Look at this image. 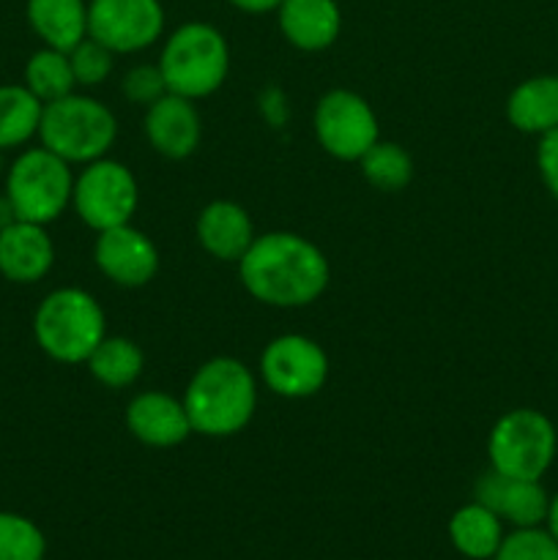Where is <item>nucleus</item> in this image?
Wrapping results in <instances>:
<instances>
[{
    "label": "nucleus",
    "mask_w": 558,
    "mask_h": 560,
    "mask_svg": "<svg viewBox=\"0 0 558 560\" xmlns=\"http://www.w3.org/2000/svg\"><path fill=\"white\" fill-rule=\"evenodd\" d=\"M156 63L170 93L197 102L217 93L228 80L230 44L208 22H184L167 36Z\"/></svg>",
    "instance_id": "4"
},
{
    "label": "nucleus",
    "mask_w": 558,
    "mask_h": 560,
    "mask_svg": "<svg viewBox=\"0 0 558 560\" xmlns=\"http://www.w3.org/2000/svg\"><path fill=\"white\" fill-rule=\"evenodd\" d=\"M312 131L317 145L339 162H359L381 140V124L372 104L345 88H334L317 98Z\"/></svg>",
    "instance_id": "9"
},
{
    "label": "nucleus",
    "mask_w": 558,
    "mask_h": 560,
    "mask_svg": "<svg viewBox=\"0 0 558 560\" xmlns=\"http://www.w3.org/2000/svg\"><path fill=\"white\" fill-rule=\"evenodd\" d=\"M228 3L244 14H268V11H277L282 0H228Z\"/></svg>",
    "instance_id": "31"
},
{
    "label": "nucleus",
    "mask_w": 558,
    "mask_h": 560,
    "mask_svg": "<svg viewBox=\"0 0 558 560\" xmlns=\"http://www.w3.org/2000/svg\"><path fill=\"white\" fill-rule=\"evenodd\" d=\"M191 432L202 438H233L257 410V377L244 361L217 355L197 366L184 392Z\"/></svg>",
    "instance_id": "2"
},
{
    "label": "nucleus",
    "mask_w": 558,
    "mask_h": 560,
    "mask_svg": "<svg viewBox=\"0 0 558 560\" xmlns=\"http://www.w3.org/2000/svg\"><path fill=\"white\" fill-rule=\"evenodd\" d=\"M558 435L553 421L542 410H507L487 435L490 468L512 479H536L550 470L556 459Z\"/></svg>",
    "instance_id": "7"
},
{
    "label": "nucleus",
    "mask_w": 558,
    "mask_h": 560,
    "mask_svg": "<svg viewBox=\"0 0 558 560\" xmlns=\"http://www.w3.org/2000/svg\"><path fill=\"white\" fill-rule=\"evenodd\" d=\"M25 88L42 104L74 93L77 80L74 71H71L69 52H60V49L53 47L36 49L25 63Z\"/></svg>",
    "instance_id": "24"
},
{
    "label": "nucleus",
    "mask_w": 558,
    "mask_h": 560,
    "mask_svg": "<svg viewBox=\"0 0 558 560\" xmlns=\"http://www.w3.org/2000/svg\"><path fill=\"white\" fill-rule=\"evenodd\" d=\"M142 131L159 156L181 162V159H189L200 145L202 120L191 98L164 93L159 102L146 107Z\"/></svg>",
    "instance_id": "14"
},
{
    "label": "nucleus",
    "mask_w": 558,
    "mask_h": 560,
    "mask_svg": "<svg viewBox=\"0 0 558 560\" xmlns=\"http://www.w3.org/2000/svg\"><path fill=\"white\" fill-rule=\"evenodd\" d=\"M118 137L113 109L85 93H69L44 104L38 142L69 164H88L107 156Z\"/></svg>",
    "instance_id": "5"
},
{
    "label": "nucleus",
    "mask_w": 558,
    "mask_h": 560,
    "mask_svg": "<svg viewBox=\"0 0 558 560\" xmlns=\"http://www.w3.org/2000/svg\"><path fill=\"white\" fill-rule=\"evenodd\" d=\"M25 14L44 47L71 52L88 36L85 0H27Z\"/></svg>",
    "instance_id": "19"
},
{
    "label": "nucleus",
    "mask_w": 558,
    "mask_h": 560,
    "mask_svg": "<svg viewBox=\"0 0 558 560\" xmlns=\"http://www.w3.org/2000/svg\"><path fill=\"white\" fill-rule=\"evenodd\" d=\"M14 222H16L14 206H11V200L5 191H0V230H5L9 224H14Z\"/></svg>",
    "instance_id": "32"
},
{
    "label": "nucleus",
    "mask_w": 558,
    "mask_h": 560,
    "mask_svg": "<svg viewBox=\"0 0 558 560\" xmlns=\"http://www.w3.org/2000/svg\"><path fill=\"white\" fill-rule=\"evenodd\" d=\"M120 93H124L131 104L151 107L153 102H159V98L170 91H167V82H164V74H162V69H159V63H153V66L140 63V66H131V69L126 71L124 80H120Z\"/></svg>",
    "instance_id": "29"
},
{
    "label": "nucleus",
    "mask_w": 558,
    "mask_h": 560,
    "mask_svg": "<svg viewBox=\"0 0 558 560\" xmlns=\"http://www.w3.org/2000/svg\"><path fill=\"white\" fill-rule=\"evenodd\" d=\"M507 118L523 135H547L558 126V77L539 74L523 80L507 98Z\"/></svg>",
    "instance_id": "20"
},
{
    "label": "nucleus",
    "mask_w": 558,
    "mask_h": 560,
    "mask_svg": "<svg viewBox=\"0 0 558 560\" xmlns=\"http://www.w3.org/2000/svg\"><path fill=\"white\" fill-rule=\"evenodd\" d=\"M503 536H507L503 520L487 506H481L479 501L460 506L449 520V541H452L460 556L468 560L496 558Z\"/></svg>",
    "instance_id": "21"
},
{
    "label": "nucleus",
    "mask_w": 558,
    "mask_h": 560,
    "mask_svg": "<svg viewBox=\"0 0 558 560\" xmlns=\"http://www.w3.org/2000/svg\"><path fill=\"white\" fill-rule=\"evenodd\" d=\"M474 501L496 512L503 525L512 528H536L545 525L550 495L536 479H512L487 468L474 485Z\"/></svg>",
    "instance_id": "13"
},
{
    "label": "nucleus",
    "mask_w": 558,
    "mask_h": 560,
    "mask_svg": "<svg viewBox=\"0 0 558 560\" xmlns=\"http://www.w3.org/2000/svg\"><path fill=\"white\" fill-rule=\"evenodd\" d=\"M33 337L42 353L58 364H85L93 348L107 337V317L88 290L58 288L36 306Z\"/></svg>",
    "instance_id": "3"
},
{
    "label": "nucleus",
    "mask_w": 558,
    "mask_h": 560,
    "mask_svg": "<svg viewBox=\"0 0 558 560\" xmlns=\"http://www.w3.org/2000/svg\"><path fill=\"white\" fill-rule=\"evenodd\" d=\"M361 175L377 191H403L414 180V159L399 142L377 140L364 156L359 159Z\"/></svg>",
    "instance_id": "25"
},
{
    "label": "nucleus",
    "mask_w": 558,
    "mask_h": 560,
    "mask_svg": "<svg viewBox=\"0 0 558 560\" xmlns=\"http://www.w3.org/2000/svg\"><path fill=\"white\" fill-rule=\"evenodd\" d=\"M5 195L16 219L33 224H53L71 206L74 173L66 159L55 156L44 145L25 148L5 173Z\"/></svg>",
    "instance_id": "6"
},
{
    "label": "nucleus",
    "mask_w": 558,
    "mask_h": 560,
    "mask_svg": "<svg viewBox=\"0 0 558 560\" xmlns=\"http://www.w3.org/2000/svg\"><path fill=\"white\" fill-rule=\"evenodd\" d=\"M55 244L44 224L16 219L0 230V277L14 284H36L53 271Z\"/></svg>",
    "instance_id": "16"
},
{
    "label": "nucleus",
    "mask_w": 558,
    "mask_h": 560,
    "mask_svg": "<svg viewBox=\"0 0 558 560\" xmlns=\"http://www.w3.org/2000/svg\"><path fill=\"white\" fill-rule=\"evenodd\" d=\"M93 262L113 284L126 290L146 288L159 271V249L135 224L102 230L93 244Z\"/></svg>",
    "instance_id": "12"
},
{
    "label": "nucleus",
    "mask_w": 558,
    "mask_h": 560,
    "mask_svg": "<svg viewBox=\"0 0 558 560\" xmlns=\"http://www.w3.org/2000/svg\"><path fill=\"white\" fill-rule=\"evenodd\" d=\"M536 167H539L542 184L558 200V126L547 135L539 137V148H536Z\"/></svg>",
    "instance_id": "30"
},
{
    "label": "nucleus",
    "mask_w": 558,
    "mask_h": 560,
    "mask_svg": "<svg viewBox=\"0 0 558 560\" xmlns=\"http://www.w3.org/2000/svg\"><path fill=\"white\" fill-rule=\"evenodd\" d=\"M137 206H140V186L135 173L118 159L102 156L82 164L80 175H74L71 208L93 233L129 224Z\"/></svg>",
    "instance_id": "8"
},
{
    "label": "nucleus",
    "mask_w": 558,
    "mask_h": 560,
    "mask_svg": "<svg viewBox=\"0 0 558 560\" xmlns=\"http://www.w3.org/2000/svg\"><path fill=\"white\" fill-rule=\"evenodd\" d=\"M279 31L301 52H323L342 33L337 0H282L277 9Z\"/></svg>",
    "instance_id": "18"
},
{
    "label": "nucleus",
    "mask_w": 558,
    "mask_h": 560,
    "mask_svg": "<svg viewBox=\"0 0 558 560\" xmlns=\"http://www.w3.org/2000/svg\"><path fill=\"white\" fill-rule=\"evenodd\" d=\"M197 244L219 262H239L257 238L249 211L233 200H213L197 213Z\"/></svg>",
    "instance_id": "17"
},
{
    "label": "nucleus",
    "mask_w": 558,
    "mask_h": 560,
    "mask_svg": "<svg viewBox=\"0 0 558 560\" xmlns=\"http://www.w3.org/2000/svg\"><path fill=\"white\" fill-rule=\"evenodd\" d=\"M71 71H74L77 85L82 88H96L113 74L115 66V52H109L104 44H98L96 38L85 36L74 49L69 52Z\"/></svg>",
    "instance_id": "28"
},
{
    "label": "nucleus",
    "mask_w": 558,
    "mask_h": 560,
    "mask_svg": "<svg viewBox=\"0 0 558 560\" xmlns=\"http://www.w3.org/2000/svg\"><path fill=\"white\" fill-rule=\"evenodd\" d=\"M492 560H558V541L545 525L512 528Z\"/></svg>",
    "instance_id": "27"
},
{
    "label": "nucleus",
    "mask_w": 558,
    "mask_h": 560,
    "mask_svg": "<svg viewBox=\"0 0 558 560\" xmlns=\"http://www.w3.org/2000/svg\"><path fill=\"white\" fill-rule=\"evenodd\" d=\"M0 170H3V151H0Z\"/></svg>",
    "instance_id": "34"
},
{
    "label": "nucleus",
    "mask_w": 558,
    "mask_h": 560,
    "mask_svg": "<svg viewBox=\"0 0 558 560\" xmlns=\"http://www.w3.org/2000/svg\"><path fill=\"white\" fill-rule=\"evenodd\" d=\"M93 381L107 388H129L146 370V353L129 337H104L85 361Z\"/></svg>",
    "instance_id": "22"
},
{
    "label": "nucleus",
    "mask_w": 558,
    "mask_h": 560,
    "mask_svg": "<svg viewBox=\"0 0 558 560\" xmlns=\"http://www.w3.org/2000/svg\"><path fill=\"white\" fill-rule=\"evenodd\" d=\"M44 104L22 85H0V151L22 148L38 137Z\"/></svg>",
    "instance_id": "23"
},
{
    "label": "nucleus",
    "mask_w": 558,
    "mask_h": 560,
    "mask_svg": "<svg viewBox=\"0 0 558 560\" xmlns=\"http://www.w3.org/2000/svg\"><path fill=\"white\" fill-rule=\"evenodd\" d=\"M47 536L31 517L0 509V560H44Z\"/></svg>",
    "instance_id": "26"
},
{
    "label": "nucleus",
    "mask_w": 558,
    "mask_h": 560,
    "mask_svg": "<svg viewBox=\"0 0 558 560\" xmlns=\"http://www.w3.org/2000/svg\"><path fill=\"white\" fill-rule=\"evenodd\" d=\"M164 33L159 0H88V36L115 55H135Z\"/></svg>",
    "instance_id": "11"
},
{
    "label": "nucleus",
    "mask_w": 558,
    "mask_h": 560,
    "mask_svg": "<svg viewBox=\"0 0 558 560\" xmlns=\"http://www.w3.org/2000/svg\"><path fill=\"white\" fill-rule=\"evenodd\" d=\"M126 430L135 441L151 448L181 446L191 435V421L184 399L167 392H140L126 408Z\"/></svg>",
    "instance_id": "15"
},
{
    "label": "nucleus",
    "mask_w": 558,
    "mask_h": 560,
    "mask_svg": "<svg viewBox=\"0 0 558 560\" xmlns=\"http://www.w3.org/2000/svg\"><path fill=\"white\" fill-rule=\"evenodd\" d=\"M235 266L246 293L274 310L315 304L332 282V266L321 246L290 230L260 233Z\"/></svg>",
    "instance_id": "1"
},
{
    "label": "nucleus",
    "mask_w": 558,
    "mask_h": 560,
    "mask_svg": "<svg viewBox=\"0 0 558 560\" xmlns=\"http://www.w3.org/2000/svg\"><path fill=\"white\" fill-rule=\"evenodd\" d=\"M545 528L550 530L553 539L558 541V492L550 498V509H547V520H545Z\"/></svg>",
    "instance_id": "33"
},
{
    "label": "nucleus",
    "mask_w": 558,
    "mask_h": 560,
    "mask_svg": "<svg viewBox=\"0 0 558 560\" xmlns=\"http://www.w3.org/2000/svg\"><path fill=\"white\" fill-rule=\"evenodd\" d=\"M260 381L277 397H315L328 381V355L323 345L304 334H279L260 353Z\"/></svg>",
    "instance_id": "10"
}]
</instances>
